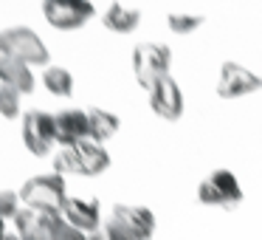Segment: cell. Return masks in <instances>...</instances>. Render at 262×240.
<instances>
[{"label":"cell","mask_w":262,"mask_h":240,"mask_svg":"<svg viewBox=\"0 0 262 240\" xmlns=\"http://www.w3.org/2000/svg\"><path fill=\"white\" fill-rule=\"evenodd\" d=\"M149 108L155 110L158 119L166 122H178L183 113V93L178 88V82L172 76H164L161 82H155L149 88Z\"/></svg>","instance_id":"8fae6325"},{"label":"cell","mask_w":262,"mask_h":240,"mask_svg":"<svg viewBox=\"0 0 262 240\" xmlns=\"http://www.w3.org/2000/svg\"><path fill=\"white\" fill-rule=\"evenodd\" d=\"M93 3L88 0H46L42 3V14L46 20L59 31H76L93 17Z\"/></svg>","instance_id":"52a82bcc"},{"label":"cell","mask_w":262,"mask_h":240,"mask_svg":"<svg viewBox=\"0 0 262 240\" xmlns=\"http://www.w3.org/2000/svg\"><path fill=\"white\" fill-rule=\"evenodd\" d=\"M113 240H149L155 232V215L144 206L119 204L113 206V215L104 223Z\"/></svg>","instance_id":"277c9868"},{"label":"cell","mask_w":262,"mask_h":240,"mask_svg":"<svg viewBox=\"0 0 262 240\" xmlns=\"http://www.w3.org/2000/svg\"><path fill=\"white\" fill-rule=\"evenodd\" d=\"M48 240H88V234H85V232H79L76 226H71V223L62 217V223H59V226L54 229Z\"/></svg>","instance_id":"ffe728a7"},{"label":"cell","mask_w":262,"mask_h":240,"mask_svg":"<svg viewBox=\"0 0 262 240\" xmlns=\"http://www.w3.org/2000/svg\"><path fill=\"white\" fill-rule=\"evenodd\" d=\"M88 125H91V142L104 144L119 130V116L104 108H88Z\"/></svg>","instance_id":"9a60e30c"},{"label":"cell","mask_w":262,"mask_h":240,"mask_svg":"<svg viewBox=\"0 0 262 240\" xmlns=\"http://www.w3.org/2000/svg\"><path fill=\"white\" fill-rule=\"evenodd\" d=\"M0 57L20 59L26 65H48V48L40 40V34L26 26H12L0 31Z\"/></svg>","instance_id":"3957f363"},{"label":"cell","mask_w":262,"mask_h":240,"mask_svg":"<svg viewBox=\"0 0 262 240\" xmlns=\"http://www.w3.org/2000/svg\"><path fill=\"white\" fill-rule=\"evenodd\" d=\"M107 167H110V155L104 150V144H96L91 138L74 144V147H62L54 155V172H59V175L71 172V175L93 178V175H102Z\"/></svg>","instance_id":"6da1fadb"},{"label":"cell","mask_w":262,"mask_h":240,"mask_svg":"<svg viewBox=\"0 0 262 240\" xmlns=\"http://www.w3.org/2000/svg\"><path fill=\"white\" fill-rule=\"evenodd\" d=\"M166 23H169V31H175V34H189V31L200 29L203 17L200 14H169Z\"/></svg>","instance_id":"d6986e66"},{"label":"cell","mask_w":262,"mask_h":240,"mask_svg":"<svg viewBox=\"0 0 262 240\" xmlns=\"http://www.w3.org/2000/svg\"><path fill=\"white\" fill-rule=\"evenodd\" d=\"M54 136L59 147H74V144L91 138V125H88V110L68 108L54 113Z\"/></svg>","instance_id":"30bf717a"},{"label":"cell","mask_w":262,"mask_h":240,"mask_svg":"<svg viewBox=\"0 0 262 240\" xmlns=\"http://www.w3.org/2000/svg\"><path fill=\"white\" fill-rule=\"evenodd\" d=\"M20 204H23V201H20V192L0 189V217H3V221H9V217L17 221V215L23 212V209H20Z\"/></svg>","instance_id":"ac0fdd59"},{"label":"cell","mask_w":262,"mask_h":240,"mask_svg":"<svg viewBox=\"0 0 262 240\" xmlns=\"http://www.w3.org/2000/svg\"><path fill=\"white\" fill-rule=\"evenodd\" d=\"M20 96L23 93H17L14 88L0 85V116L3 119H17L20 116Z\"/></svg>","instance_id":"e0dca14e"},{"label":"cell","mask_w":262,"mask_h":240,"mask_svg":"<svg viewBox=\"0 0 262 240\" xmlns=\"http://www.w3.org/2000/svg\"><path fill=\"white\" fill-rule=\"evenodd\" d=\"M23 144L31 155H48L57 144L54 136V116L46 110H29L23 113Z\"/></svg>","instance_id":"ba28073f"},{"label":"cell","mask_w":262,"mask_h":240,"mask_svg":"<svg viewBox=\"0 0 262 240\" xmlns=\"http://www.w3.org/2000/svg\"><path fill=\"white\" fill-rule=\"evenodd\" d=\"M3 223H6V221L0 217V240H6V237H9V232H6V226H3Z\"/></svg>","instance_id":"7402d4cb"},{"label":"cell","mask_w":262,"mask_h":240,"mask_svg":"<svg viewBox=\"0 0 262 240\" xmlns=\"http://www.w3.org/2000/svg\"><path fill=\"white\" fill-rule=\"evenodd\" d=\"M42 82L54 96H71V91H74V76L59 65H48L46 74H42Z\"/></svg>","instance_id":"2e32d148"},{"label":"cell","mask_w":262,"mask_h":240,"mask_svg":"<svg viewBox=\"0 0 262 240\" xmlns=\"http://www.w3.org/2000/svg\"><path fill=\"white\" fill-rule=\"evenodd\" d=\"M102 23L107 31H113V34H133V31L138 29V23H141V12L138 9H127L121 6V3H113V6H107V12L102 14Z\"/></svg>","instance_id":"5bb4252c"},{"label":"cell","mask_w":262,"mask_h":240,"mask_svg":"<svg viewBox=\"0 0 262 240\" xmlns=\"http://www.w3.org/2000/svg\"><path fill=\"white\" fill-rule=\"evenodd\" d=\"M88 240H113V237H110V232L104 229V223H102V229H96L93 234H88Z\"/></svg>","instance_id":"44dd1931"},{"label":"cell","mask_w":262,"mask_h":240,"mask_svg":"<svg viewBox=\"0 0 262 240\" xmlns=\"http://www.w3.org/2000/svg\"><path fill=\"white\" fill-rule=\"evenodd\" d=\"M6 240H20V237H17V232H14V234H9V237H6Z\"/></svg>","instance_id":"603a6c76"},{"label":"cell","mask_w":262,"mask_h":240,"mask_svg":"<svg viewBox=\"0 0 262 240\" xmlns=\"http://www.w3.org/2000/svg\"><path fill=\"white\" fill-rule=\"evenodd\" d=\"M169 65H172L169 46H161V43H138L133 48V71H136V79L144 91H149L155 82L169 76Z\"/></svg>","instance_id":"5b68a950"},{"label":"cell","mask_w":262,"mask_h":240,"mask_svg":"<svg viewBox=\"0 0 262 240\" xmlns=\"http://www.w3.org/2000/svg\"><path fill=\"white\" fill-rule=\"evenodd\" d=\"M20 201L26 204V209H42V212H59L62 215L68 195H65V181L59 172H42L34 175L23 184L20 189Z\"/></svg>","instance_id":"7a4b0ae2"},{"label":"cell","mask_w":262,"mask_h":240,"mask_svg":"<svg viewBox=\"0 0 262 240\" xmlns=\"http://www.w3.org/2000/svg\"><path fill=\"white\" fill-rule=\"evenodd\" d=\"M262 88V76H256L254 71H248L239 63H223L220 68V79H217V96L220 99H239L256 93Z\"/></svg>","instance_id":"9c48e42d"},{"label":"cell","mask_w":262,"mask_h":240,"mask_svg":"<svg viewBox=\"0 0 262 240\" xmlns=\"http://www.w3.org/2000/svg\"><path fill=\"white\" fill-rule=\"evenodd\" d=\"M62 217L76 226L79 232L93 234L96 229H102V215H99V204L96 201H85V198H68L62 209Z\"/></svg>","instance_id":"7c38bea8"},{"label":"cell","mask_w":262,"mask_h":240,"mask_svg":"<svg viewBox=\"0 0 262 240\" xmlns=\"http://www.w3.org/2000/svg\"><path fill=\"white\" fill-rule=\"evenodd\" d=\"M198 198L206 206H217V209H237L243 201V189L234 172L228 170H214L200 181Z\"/></svg>","instance_id":"8992f818"},{"label":"cell","mask_w":262,"mask_h":240,"mask_svg":"<svg viewBox=\"0 0 262 240\" xmlns=\"http://www.w3.org/2000/svg\"><path fill=\"white\" fill-rule=\"evenodd\" d=\"M0 85L14 88L17 93H31L34 91L31 65L20 63V59H12V57H0Z\"/></svg>","instance_id":"4fadbf2b"}]
</instances>
